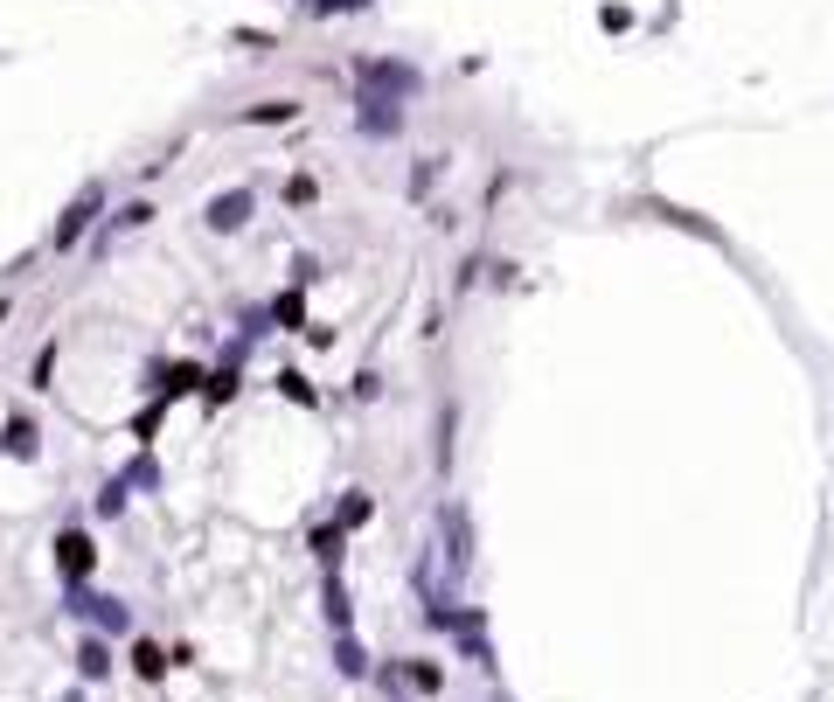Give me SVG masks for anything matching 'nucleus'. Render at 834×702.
Listing matches in <instances>:
<instances>
[{"label": "nucleus", "instance_id": "obj_1", "mask_svg": "<svg viewBox=\"0 0 834 702\" xmlns=\"http://www.w3.org/2000/svg\"><path fill=\"white\" fill-rule=\"evenodd\" d=\"M70 605H77V612H91V619H98V626H112V633L126 626V605H119V598H84V591H77Z\"/></svg>", "mask_w": 834, "mask_h": 702}, {"label": "nucleus", "instance_id": "obj_2", "mask_svg": "<svg viewBox=\"0 0 834 702\" xmlns=\"http://www.w3.org/2000/svg\"><path fill=\"white\" fill-rule=\"evenodd\" d=\"M56 557H63V570H70V577H84V570H91V543H84V536H63V543H56Z\"/></svg>", "mask_w": 834, "mask_h": 702}, {"label": "nucleus", "instance_id": "obj_3", "mask_svg": "<svg viewBox=\"0 0 834 702\" xmlns=\"http://www.w3.org/2000/svg\"><path fill=\"white\" fill-rule=\"evenodd\" d=\"M244 209H251L244 195H223V202L209 209V223H216V230H237V223H244Z\"/></svg>", "mask_w": 834, "mask_h": 702}, {"label": "nucleus", "instance_id": "obj_4", "mask_svg": "<svg viewBox=\"0 0 834 702\" xmlns=\"http://www.w3.org/2000/svg\"><path fill=\"white\" fill-rule=\"evenodd\" d=\"M133 661H139V675H160V668H167V654H160L153 640H139V654H133Z\"/></svg>", "mask_w": 834, "mask_h": 702}, {"label": "nucleus", "instance_id": "obj_5", "mask_svg": "<svg viewBox=\"0 0 834 702\" xmlns=\"http://www.w3.org/2000/svg\"><path fill=\"white\" fill-rule=\"evenodd\" d=\"M77 668H84V675H105V668H112V661H105V647H98V640H91V647H84V654H77Z\"/></svg>", "mask_w": 834, "mask_h": 702}, {"label": "nucleus", "instance_id": "obj_6", "mask_svg": "<svg viewBox=\"0 0 834 702\" xmlns=\"http://www.w3.org/2000/svg\"><path fill=\"white\" fill-rule=\"evenodd\" d=\"M7 452H21V459H28V452H35V431H28V424H14V431H7Z\"/></svg>", "mask_w": 834, "mask_h": 702}]
</instances>
